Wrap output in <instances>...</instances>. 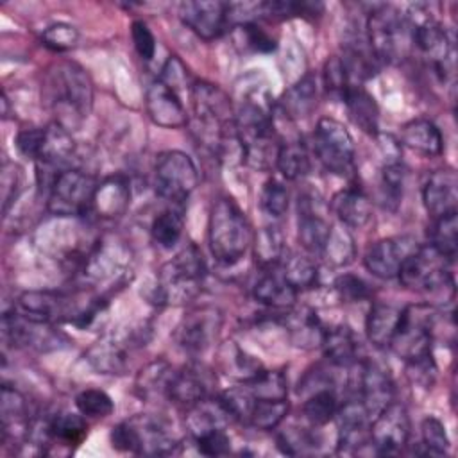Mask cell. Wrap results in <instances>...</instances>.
<instances>
[{
  "label": "cell",
  "mask_w": 458,
  "mask_h": 458,
  "mask_svg": "<svg viewBox=\"0 0 458 458\" xmlns=\"http://www.w3.org/2000/svg\"><path fill=\"white\" fill-rule=\"evenodd\" d=\"M48 102L57 116V123L66 127H77L91 111L93 106V84L82 66L73 61H63L55 64L48 73Z\"/></svg>",
  "instance_id": "obj_1"
},
{
  "label": "cell",
  "mask_w": 458,
  "mask_h": 458,
  "mask_svg": "<svg viewBox=\"0 0 458 458\" xmlns=\"http://www.w3.org/2000/svg\"><path fill=\"white\" fill-rule=\"evenodd\" d=\"M252 227L247 215L231 197L213 202L208 220V242L213 258L220 265L238 263L252 245Z\"/></svg>",
  "instance_id": "obj_2"
},
{
  "label": "cell",
  "mask_w": 458,
  "mask_h": 458,
  "mask_svg": "<svg viewBox=\"0 0 458 458\" xmlns=\"http://www.w3.org/2000/svg\"><path fill=\"white\" fill-rule=\"evenodd\" d=\"M431 14L426 4H413L404 16L411 30L413 47L426 57L438 79L445 82L454 75V38Z\"/></svg>",
  "instance_id": "obj_3"
},
{
  "label": "cell",
  "mask_w": 458,
  "mask_h": 458,
  "mask_svg": "<svg viewBox=\"0 0 458 458\" xmlns=\"http://www.w3.org/2000/svg\"><path fill=\"white\" fill-rule=\"evenodd\" d=\"M206 276V263L197 245L190 243L166 261L157 274V304H179L195 297Z\"/></svg>",
  "instance_id": "obj_4"
},
{
  "label": "cell",
  "mask_w": 458,
  "mask_h": 458,
  "mask_svg": "<svg viewBox=\"0 0 458 458\" xmlns=\"http://www.w3.org/2000/svg\"><path fill=\"white\" fill-rule=\"evenodd\" d=\"M116 451L132 454H170L179 445L174 431L161 417L138 413L116 424L111 431Z\"/></svg>",
  "instance_id": "obj_5"
},
{
  "label": "cell",
  "mask_w": 458,
  "mask_h": 458,
  "mask_svg": "<svg viewBox=\"0 0 458 458\" xmlns=\"http://www.w3.org/2000/svg\"><path fill=\"white\" fill-rule=\"evenodd\" d=\"M367 45L379 63L404 59L413 45L406 16L390 5L372 9L367 18Z\"/></svg>",
  "instance_id": "obj_6"
},
{
  "label": "cell",
  "mask_w": 458,
  "mask_h": 458,
  "mask_svg": "<svg viewBox=\"0 0 458 458\" xmlns=\"http://www.w3.org/2000/svg\"><path fill=\"white\" fill-rule=\"evenodd\" d=\"M433 327L435 311L428 304H410L401 310V318L390 349L404 360V363H417L433 358Z\"/></svg>",
  "instance_id": "obj_7"
},
{
  "label": "cell",
  "mask_w": 458,
  "mask_h": 458,
  "mask_svg": "<svg viewBox=\"0 0 458 458\" xmlns=\"http://www.w3.org/2000/svg\"><path fill=\"white\" fill-rule=\"evenodd\" d=\"M451 265L429 243L419 245L401 265L397 279L403 286L419 292H454Z\"/></svg>",
  "instance_id": "obj_8"
},
{
  "label": "cell",
  "mask_w": 458,
  "mask_h": 458,
  "mask_svg": "<svg viewBox=\"0 0 458 458\" xmlns=\"http://www.w3.org/2000/svg\"><path fill=\"white\" fill-rule=\"evenodd\" d=\"M98 182L79 168H64L47 193V208L55 216H84L93 211Z\"/></svg>",
  "instance_id": "obj_9"
},
{
  "label": "cell",
  "mask_w": 458,
  "mask_h": 458,
  "mask_svg": "<svg viewBox=\"0 0 458 458\" xmlns=\"http://www.w3.org/2000/svg\"><path fill=\"white\" fill-rule=\"evenodd\" d=\"M199 184V170L193 159L181 150L161 152L154 165V186L161 199L182 206Z\"/></svg>",
  "instance_id": "obj_10"
},
{
  "label": "cell",
  "mask_w": 458,
  "mask_h": 458,
  "mask_svg": "<svg viewBox=\"0 0 458 458\" xmlns=\"http://www.w3.org/2000/svg\"><path fill=\"white\" fill-rule=\"evenodd\" d=\"M313 150L327 172L338 175L352 172L354 141L342 122L329 116L320 118L313 132Z\"/></svg>",
  "instance_id": "obj_11"
},
{
  "label": "cell",
  "mask_w": 458,
  "mask_h": 458,
  "mask_svg": "<svg viewBox=\"0 0 458 458\" xmlns=\"http://www.w3.org/2000/svg\"><path fill=\"white\" fill-rule=\"evenodd\" d=\"M410 438V415L392 401L370 420V445L377 454H399Z\"/></svg>",
  "instance_id": "obj_12"
},
{
  "label": "cell",
  "mask_w": 458,
  "mask_h": 458,
  "mask_svg": "<svg viewBox=\"0 0 458 458\" xmlns=\"http://www.w3.org/2000/svg\"><path fill=\"white\" fill-rule=\"evenodd\" d=\"M220 311L211 306H200L182 317L175 331V340L184 352L191 356H200L213 345L220 333Z\"/></svg>",
  "instance_id": "obj_13"
},
{
  "label": "cell",
  "mask_w": 458,
  "mask_h": 458,
  "mask_svg": "<svg viewBox=\"0 0 458 458\" xmlns=\"http://www.w3.org/2000/svg\"><path fill=\"white\" fill-rule=\"evenodd\" d=\"M16 313L34 324H55V322H73L77 311H73L72 301L57 292L50 290H29L18 297L14 306Z\"/></svg>",
  "instance_id": "obj_14"
},
{
  "label": "cell",
  "mask_w": 458,
  "mask_h": 458,
  "mask_svg": "<svg viewBox=\"0 0 458 458\" xmlns=\"http://www.w3.org/2000/svg\"><path fill=\"white\" fill-rule=\"evenodd\" d=\"M417 247H419V243L408 236L381 238L367 249V252L363 256L365 268L379 279H394V277H397L399 268L404 263V259Z\"/></svg>",
  "instance_id": "obj_15"
},
{
  "label": "cell",
  "mask_w": 458,
  "mask_h": 458,
  "mask_svg": "<svg viewBox=\"0 0 458 458\" xmlns=\"http://www.w3.org/2000/svg\"><path fill=\"white\" fill-rule=\"evenodd\" d=\"M179 18L199 38L211 41L224 32L229 18V4L218 0L181 2Z\"/></svg>",
  "instance_id": "obj_16"
},
{
  "label": "cell",
  "mask_w": 458,
  "mask_h": 458,
  "mask_svg": "<svg viewBox=\"0 0 458 458\" xmlns=\"http://www.w3.org/2000/svg\"><path fill=\"white\" fill-rule=\"evenodd\" d=\"M335 419L338 422L340 453H360L370 445V415L360 399H351L338 406Z\"/></svg>",
  "instance_id": "obj_17"
},
{
  "label": "cell",
  "mask_w": 458,
  "mask_h": 458,
  "mask_svg": "<svg viewBox=\"0 0 458 458\" xmlns=\"http://www.w3.org/2000/svg\"><path fill=\"white\" fill-rule=\"evenodd\" d=\"M358 392L360 401L367 408L370 420L372 417L381 411L386 404L394 401V381L392 376L385 367L374 363L370 360L360 365V377H358Z\"/></svg>",
  "instance_id": "obj_18"
},
{
  "label": "cell",
  "mask_w": 458,
  "mask_h": 458,
  "mask_svg": "<svg viewBox=\"0 0 458 458\" xmlns=\"http://www.w3.org/2000/svg\"><path fill=\"white\" fill-rule=\"evenodd\" d=\"M145 107L150 120L161 127L177 129L188 123V116L179 93L159 79L148 86L145 95Z\"/></svg>",
  "instance_id": "obj_19"
},
{
  "label": "cell",
  "mask_w": 458,
  "mask_h": 458,
  "mask_svg": "<svg viewBox=\"0 0 458 458\" xmlns=\"http://www.w3.org/2000/svg\"><path fill=\"white\" fill-rule=\"evenodd\" d=\"M422 200L431 218L454 213L458 206V179L453 168H438L431 172L422 188Z\"/></svg>",
  "instance_id": "obj_20"
},
{
  "label": "cell",
  "mask_w": 458,
  "mask_h": 458,
  "mask_svg": "<svg viewBox=\"0 0 458 458\" xmlns=\"http://www.w3.org/2000/svg\"><path fill=\"white\" fill-rule=\"evenodd\" d=\"M331 224L318 211V202L311 195H301L297 200V238L310 254H320Z\"/></svg>",
  "instance_id": "obj_21"
},
{
  "label": "cell",
  "mask_w": 458,
  "mask_h": 458,
  "mask_svg": "<svg viewBox=\"0 0 458 458\" xmlns=\"http://www.w3.org/2000/svg\"><path fill=\"white\" fill-rule=\"evenodd\" d=\"M209 395V383H208V374L204 372L202 367L199 365H186L181 370H174L172 379L168 383L166 397L188 410L199 401L206 399Z\"/></svg>",
  "instance_id": "obj_22"
},
{
  "label": "cell",
  "mask_w": 458,
  "mask_h": 458,
  "mask_svg": "<svg viewBox=\"0 0 458 458\" xmlns=\"http://www.w3.org/2000/svg\"><path fill=\"white\" fill-rule=\"evenodd\" d=\"M86 435H88V424L81 411L79 413L57 411V413H52L43 422L39 440H41V445L59 444L64 447H72V445H79Z\"/></svg>",
  "instance_id": "obj_23"
},
{
  "label": "cell",
  "mask_w": 458,
  "mask_h": 458,
  "mask_svg": "<svg viewBox=\"0 0 458 458\" xmlns=\"http://www.w3.org/2000/svg\"><path fill=\"white\" fill-rule=\"evenodd\" d=\"M329 208L336 220L351 229L365 227L372 218V204L358 188H344L336 191L329 200Z\"/></svg>",
  "instance_id": "obj_24"
},
{
  "label": "cell",
  "mask_w": 458,
  "mask_h": 458,
  "mask_svg": "<svg viewBox=\"0 0 458 458\" xmlns=\"http://www.w3.org/2000/svg\"><path fill=\"white\" fill-rule=\"evenodd\" d=\"M320 347L326 360L335 367H351L358 361L360 342L347 324H336L324 329Z\"/></svg>",
  "instance_id": "obj_25"
},
{
  "label": "cell",
  "mask_w": 458,
  "mask_h": 458,
  "mask_svg": "<svg viewBox=\"0 0 458 458\" xmlns=\"http://www.w3.org/2000/svg\"><path fill=\"white\" fill-rule=\"evenodd\" d=\"M30 417L25 397L13 386H2V437L21 440L29 437Z\"/></svg>",
  "instance_id": "obj_26"
},
{
  "label": "cell",
  "mask_w": 458,
  "mask_h": 458,
  "mask_svg": "<svg viewBox=\"0 0 458 458\" xmlns=\"http://www.w3.org/2000/svg\"><path fill=\"white\" fill-rule=\"evenodd\" d=\"M401 143L426 157H437L444 150V138L440 129L428 118H415L403 125Z\"/></svg>",
  "instance_id": "obj_27"
},
{
  "label": "cell",
  "mask_w": 458,
  "mask_h": 458,
  "mask_svg": "<svg viewBox=\"0 0 458 458\" xmlns=\"http://www.w3.org/2000/svg\"><path fill=\"white\" fill-rule=\"evenodd\" d=\"M342 100L351 122L376 138L379 134V107L374 97L363 86H351Z\"/></svg>",
  "instance_id": "obj_28"
},
{
  "label": "cell",
  "mask_w": 458,
  "mask_h": 458,
  "mask_svg": "<svg viewBox=\"0 0 458 458\" xmlns=\"http://www.w3.org/2000/svg\"><path fill=\"white\" fill-rule=\"evenodd\" d=\"M129 202H131V188L127 179H123L122 175H113L98 182V188L93 199V211H97L98 216L102 218H116L123 215Z\"/></svg>",
  "instance_id": "obj_29"
},
{
  "label": "cell",
  "mask_w": 458,
  "mask_h": 458,
  "mask_svg": "<svg viewBox=\"0 0 458 458\" xmlns=\"http://www.w3.org/2000/svg\"><path fill=\"white\" fill-rule=\"evenodd\" d=\"M252 295L267 308L290 310L295 304L297 290H293L281 274L274 270H265L254 283Z\"/></svg>",
  "instance_id": "obj_30"
},
{
  "label": "cell",
  "mask_w": 458,
  "mask_h": 458,
  "mask_svg": "<svg viewBox=\"0 0 458 458\" xmlns=\"http://www.w3.org/2000/svg\"><path fill=\"white\" fill-rule=\"evenodd\" d=\"M399 318H401L399 308L385 302H374L365 320V333L369 342L377 349L390 347Z\"/></svg>",
  "instance_id": "obj_31"
},
{
  "label": "cell",
  "mask_w": 458,
  "mask_h": 458,
  "mask_svg": "<svg viewBox=\"0 0 458 458\" xmlns=\"http://www.w3.org/2000/svg\"><path fill=\"white\" fill-rule=\"evenodd\" d=\"M317 79L315 75L308 73L284 91L279 106L288 120H301L311 114L317 106Z\"/></svg>",
  "instance_id": "obj_32"
},
{
  "label": "cell",
  "mask_w": 458,
  "mask_h": 458,
  "mask_svg": "<svg viewBox=\"0 0 458 458\" xmlns=\"http://www.w3.org/2000/svg\"><path fill=\"white\" fill-rule=\"evenodd\" d=\"M284 326L290 333V340L302 349H313L320 347L324 326L317 313L310 308H301L292 311L288 310V315H284Z\"/></svg>",
  "instance_id": "obj_33"
},
{
  "label": "cell",
  "mask_w": 458,
  "mask_h": 458,
  "mask_svg": "<svg viewBox=\"0 0 458 458\" xmlns=\"http://www.w3.org/2000/svg\"><path fill=\"white\" fill-rule=\"evenodd\" d=\"M73 148H75V145H73L70 131L66 127H63L61 123L54 122L45 127L43 150L36 163L48 165L57 170H64L66 163L70 161V157L73 154Z\"/></svg>",
  "instance_id": "obj_34"
},
{
  "label": "cell",
  "mask_w": 458,
  "mask_h": 458,
  "mask_svg": "<svg viewBox=\"0 0 458 458\" xmlns=\"http://www.w3.org/2000/svg\"><path fill=\"white\" fill-rule=\"evenodd\" d=\"M86 358L89 365L102 374H123L129 361L127 349L111 336L95 342L88 349Z\"/></svg>",
  "instance_id": "obj_35"
},
{
  "label": "cell",
  "mask_w": 458,
  "mask_h": 458,
  "mask_svg": "<svg viewBox=\"0 0 458 458\" xmlns=\"http://www.w3.org/2000/svg\"><path fill=\"white\" fill-rule=\"evenodd\" d=\"M252 254L263 270H276L284 258V240L277 225L261 227L252 238Z\"/></svg>",
  "instance_id": "obj_36"
},
{
  "label": "cell",
  "mask_w": 458,
  "mask_h": 458,
  "mask_svg": "<svg viewBox=\"0 0 458 458\" xmlns=\"http://www.w3.org/2000/svg\"><path fill=\"white\" fill-rule=\"evenodd\" d=\"M276 168L288 181L302 179L311 168V159L306 145L301 140L281 141L276 157Z\"/></svg>",
  "instance_id": "obj_37"
},
{
  "label": "cell",
  "mask_w": 458,
  "mask_h": 458,
  "mask_svg": "<svg viewBox=\"0 0 458 458\" xmlns=\"http://www.w3.org/2000/svg\"><path fill=\"white\" fill-rule=\"evenodd\" d=\"M336 411H338V397L335 388L331 386L311 390L302 403V415L313 428L326 426L327 422H331Z\"/></svg>",
  "instance_id": "obj_38"
},
{
  "label": "cell",
  "mask_w": 458,
  "mask_h": 458,
  "mask_svg": "<svg viewBox=\"0 0 458 458\" xmlns=\"http://www.w3.org/2000/svg\"><path fill=\"white\" fill-rule=\"evenodd\" d=\"M281 265H283L281 276L286 279V283L293 290L299 292V290L315 286V283L318 279V267H317L315 259L310 256V252L308 254L292 252L283 258Z\"/></svg>",
  "instance_id": "obj_39"
},
{
  "label": "cell",
  "mask_w": 458,
  "mask_h": 458,
  "mask_svg": "<svg viewBox=\"0 0 458 458\" xmlns=\"http://www.w3.org/2000/svg\"><path fill=\"white\" fill-rule=\"evenodd\" d=\"M182 229H184L182 209L172 204V208L163 209L159 215H156L150 225V236L156 245L163 249H172L181 240Z\"/></svg>",
  "instance_id": "obj_40"
},
{
  "label": "cell",
  "mask_w": 458,
  "mask_h": 458,
  "mask_svg": "<svg viewBox=\"0 0 458 458\" xmlns=\"http://www.w3.org/2000/svg\"><path fill=\"white\" fill-rule=\"evenodd\" d=\"M252 399L281 401L288 399V381L281 370H259L247 381L240 383Z\"/></svg>",
  "instance_id": "obj_41"
},
{
  "label": "cell",
  "mask_w": 458,
  "mask_h": 458,
  "mask_svg": "<svg viewBox=\"0 0 458 458\" xmlns=\"http://www.w3.org/2000/svg\"><path fill=\"white\" fill-rule=\"evenodd\" d=\"M354 254H356V247L349 229L340 222L336 225L331 224L329 234L320 250V256H324L326 261L333 267H345L352 261Z\"/></svg>",
  "instance_id": "obj_42"
},
{
  "label": "cell",
  "mask_w": 458,
  "mask_h": 458,
  "mask_svg": "<svg viewBox=\"0 0 458 458\" xmlns=\"http://www.w3.org/2000/svg\"><path fill=\"white\" fill-rule=\"evenodd\" d=\"M429 238V245L445 259L454 263L458 250V211L435 218Z\"/></svg>",
  "instance_id": "obj_43"
},
{
  "label": "cell",
  "mask_w": 458,
  "mask_h": 458,
  "mask_svg": "<svg viewBox=\"0 0 458 458\" xmlns=\"http://www.w3.org/2000/svg\"><path fill=\"white\" fill-rule=\"evenodd\" d=\"M220 361H222V369L225 370V374L233 376L240 381H247L261 370V363L254 356L247 354L234 342H227L225 345H222Z\"/></svg>",
  "instance_id": "obj_44"
},
{
  "label": "cell",
  "mask_w": 458,
  "mask_h": 458,
  "mask_svg": "<svg viewBox=\"0 0 458 458\" xmlns=\"http://www.w3.org/2000/svg\"><path fill=\"white\" fill-rule=\"evenodd\" d=\"M288 408H290L288 399H281V401L252 399V406H250L245 424H249L256 429H261V431L276 429L284 420Z\"/></svg>",
  "instance_id": "obj_45"
},
{
  "label": "cell",
  "mask_w": 458,
  "mask_h": 458,
  "mask_svg": "<svg viewBox=\"0 0 458 458\" xmlns=\"http://www.w3.org/2000/svg\"><path fill=\"white\" fill-rule=\"evenodd\" d=\"M172 374L174 369L165 360H156L140 372L136 379V390L141 397L166 395Z\"/></svg>",
  "instance_id": "obj_46"
},
{
  "label": "cell",
  "mask_w": 458,
  "mask_h": 458,
  "mask_svg": "<svg viewBox=\"0 0 458 458\" xmlns=\"http://www.w3.org/2000/svg\"><path fill=\"white\" fill-rule=\"evenodd\" d=\"M234 41L249 52H256V54H270L276 50L277 43L276 39L265 30L261 29L258 23L254 21H243L238 23L234 27Z\"/></svg>",
  "instance_id": "obj_47"
},
{
  "label": "cell",
  "mask_w": 458,
  "mask_h": 458,
  "mask_svg": "<svg viewBox=\"0 0 458 458\" xmlns=\"http://www.w3.org/2000/svg\"><path fill=\"white\" fill-rule=\"evenodd\" d=\"M75 406L84 417L104 419L113 413L114 403L111 395L100 388H86L75 395Z\"/></svg>",
  "instance_id": "obj_48"
},
{
  "label": "cell",
  "mask_w": 458,
  "mask_h": 458,
  "mask_svg": "<svg viewBox=\"0 0 458 458\" xmlns=\"http://www.w3.org/2000/svg\"><path fill=\"white\" fill-rule=\"evenodd\" d=\"M420 438H422V454L442 456L449 449V437L445 433V426L437 417H426L420 424Z\"/></svg>",
  "instance_id": "obj_49"
},
{
  "label": "cell",
  "mask_w": 458,
  "mask_h": 458,
  "mask_svg": "<svg viewBox=\"0 0 458 458\" xmlns=\"http://www.w3.org/2000/svg\"><path fill=\"white\" fill-rule=\"evenodd\" d=\"M277 447L290 456L313 453L318 447V440L315 433L304 428H286L277 435Z\"/></svg>",
  "instance_id": "obj_50"
},
{
  "label": "cell",
  "mask_w": 458,
  "mask_h": 458,
  "mask_svg": "<svg viewBox=\"0 0 458 458\" xmlns=\"http://www.w3.org/2000/svg\"><path fill=\"white\" fill-rule=\"evenodd\" d=\"M288 202H290L288 188L281 181L268 179L263 184L259 191V206L263 213H267L272 218H281L288 209Z\"/></svg>",
  "instance_id": "obj_51"
},
{
  "label": "cell",
  "mask_w": 458,
  "mask_h": 458,
  "mask_svg": "<svg viewBox=\"0 0 458 458\" xmlns=\"http://www.w3.org/2000/svg\"><path fill=\"white\" fill-rule=\"evenodd\" d=\"M322 79H324V88H326L327 95H331L335 98H340V100L344 98L347 89L352 86V82L349 79V73L345 70V64H344L340 55H331L324 63Z\"/></svg>",
  "instance_id": "obj_52"
},
{
  "label": "cell",
  "mask_w": 458,
  "mask_h": 458,
  "mask_svg": "<svg viewBox=\"0 0 458 458\" xmlns=\"http://www.w3.org/2000/svg\"><path fill=\"white\" fill-rule=\"evenodd\" d=\"M41 43L52 52H68L73 50L79 43V30L64 21L48 25L41 32Z\"/></svg>",
  "instance_id": "obj_53"
},
{
  "label": "cell",
  "mask_w": 458,
  "mask_h": 458,
  "mask_svg": "<svg viewBox=\"0 0 458 458\" xmlns=\"http://www.w3.org/2000/svg\"><path fill=\"white\" fill-rule=\"evenodd\" d=\"M404 168L399 161H388L381 172V190L385 202L395 209L403 197V186H404Z\"/></svg>",
  "instance_id": "obj_54"
},
{
  "label": "cell",
  "mask_w": 458,
  "mask_h": 458,
  "mask_svg": "<svg viewBox=\"0 0 458 458\" xmlns=\"http://www.w3.org/2000/svg\"><path fill=\"white\" fill-rule=\"evenodd\" d=\"M333 288H335L336 295L345 302L367 301L372 295L369 283L365 279H361L360 276L349 274V272L338 276L333 283Z\"/></svg>",
  "instance_id": "obj_55"
},
{
  "label": "cell",
  "mask_w": 458,
  "mask_h": 458,
  "mask_svg": "<svg viewBox=\"0 0 458 458\" xmlns=\"http://www.w3.org/2000/svg\"><path fill=\"white\" fill-rule=\"evenodd\" d=\"M197 449L200 454L206 456H220L227 454L231 451V440L225 433V429H211L193 438Z\"/></svg>",
  "instance_id": "obj_56"
},
{
  "label": "cell",
  "mask_w": 458,
  "mask_h": 458,
  "mask_svg": "<svg viewBox=\"0 0 458 458\" xmlns=\"http://www.w3.org/2000/svg\"><path fill=\"white\" fill-rule=\"evenodd\" d=\"M43 141H45V127H29L21 129L16 134V148L21 156L38 161L43 150Z\"/></svg>",
  "instance_id": "obj_57"
},
{
  "label": "cell",
  "mask_w": 458,
  "mask_h": 458,
  "mask_svg": "<svg viewBox=\"0 0 458 458\" xmlns=\"http://www.w3.org/2000/svg\"><path fill=\"white\" fill-rule=\"evenodd\" d=\"M131 38H132V43H134V48H136L138 55L143 61H152V57L156 54V38H154L152 30L148 29V25L141 20L132 21Z\"/></svg>",
  "instance_id": "obj_58"
},
{
  "label": "cell",
  "mask_w": 458,
  "mask_h": 458,
  "mask_svg": "<svg viewBox=\"0 0 458 458\" xmlns=\"http://www.w3.org/2000/svg\"><path fill=\"white\" fill-rule=\"evenodd\" d=\"M188 79H190V73H188L186 64L177 55H170L163 64L159 81L165 82L174 91H179V88L188 86ZM188 88H191V86H188Z\"/></svg>",
  "instance_id": "obj_59"
},
{
  "label": "cell",
  "mask_w": 458,
  "mask_h": 458,
  "mask_svg": "<svg viewBox=\"0 0 458 458\" xmlns=\"http://www.w3.org/2000/svg\"><path fill=\"white\" fill-rule=\"evenodd\" d=\"M21 184V170L18 165L5 161L2 168V200H4V213H7L11 202L16 199L18 190Z\"/></svg>",
  "instance_id": "obj_60"
}]
</instances>
